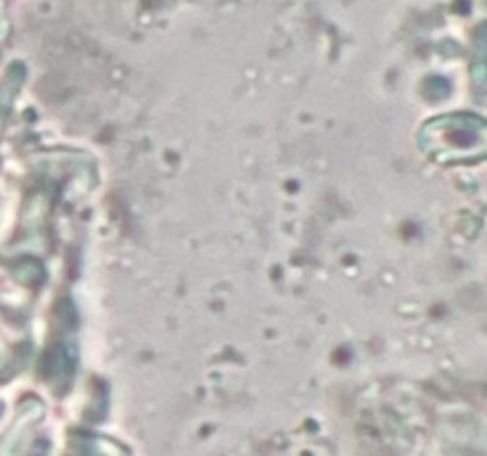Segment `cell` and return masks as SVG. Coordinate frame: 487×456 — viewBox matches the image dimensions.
Instances as JSON below:
<instances>
[{"instance_id":"1","label":"cell","mask_w":487,"mask_h":456,"mask_svg":"<svg viewBox=\"0 0 487 456\" xmlns=\"http://www.w3.org/2000/svg\"><path fill=\"white\" fill-rule=\"evenodd\" d=\"M475 121L466 117L437 119L424 129L421 143L428 155L443 162H459L473 157L471 150H478L475 145H482V133L471 131Z\"/></svg>"}]
</instances>
